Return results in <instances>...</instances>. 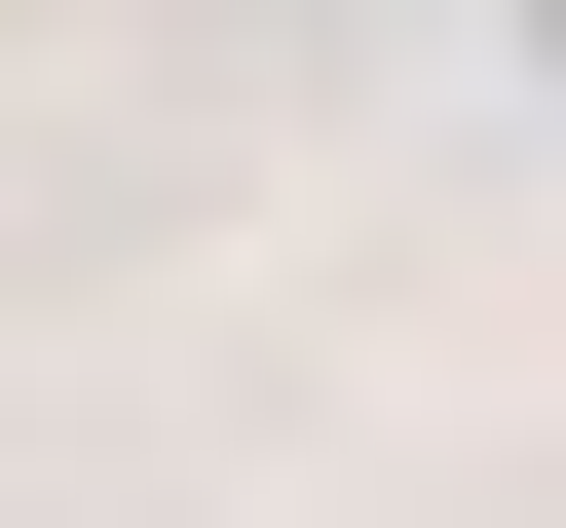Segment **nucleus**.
Instances as JSON below:
<instances>
[{
	"instance_id": "obj_1",
	"label": "nucleus",
	"mask_w": 566,
	"mask_h": 528,
	"mask_svg": "<svg viewBox=\"0 0 566 528\" xmlns=\"http://www.w3.org/2000/svg\"><path fill=\"white\" fill-rule=\"evenodd\" d=\"M528 76H566V0H528Z\"/></svg>"
}]
</instances>
